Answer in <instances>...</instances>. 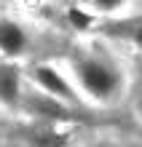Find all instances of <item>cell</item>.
Masks as SVG:
<instances>
[{"label": "cell", "mask_w": 142, "mask_h": 147, "mask_svg": "<svg viewBox=\"0 0 142 147\" xmlns=\"http://www.w3.org/2000/svg\"><path fill=\"white\" fill-rule=\"evenodd\" d=\"M75 75L83 88L99 102L115 99V94L121 88V72L115 70V64H110L107 59H99V56L75 59Z\"/></svg>", "instance_id": "obj_1"}, {"label": "cell", "mask_w": 142, "mask_h": 147, "mask_svg": "<svg viewBox=\"0 0 142 147\" xmlns=\"http://www.w3.org/2000/svg\"><path fill=\"white\" fill-rule=\"evenodd\" d=\"M32 80L40 86V88H46L51 96H56V99H65V102H75V91H73V86H70L65 78H62L54 67H46V64H38L32 70Z\"/></svg>", "instance_id": "obj_2"}, {"label": "cell", "mask_w": 142, "mask_h": 147, "mask_svg": "<svg viewBox=\"0 0 142 147\" xmlns=\"http://www.w3.org/2000/svg\"><path fill=\"white\" fill-rule=\"evenodd\" d=\"M24 46H27V38H24L22 24L11 19H0V51L5 56H19Z\"/></svg>", "instance_id": "obj_3"}, {"label": "cell", "mask_w": 142, "mask_h": 147, "mask_svg": "<svg viewBox=\"0 0 142 147\" xmlns=\"http://www.w3.org/2000/svg\"><path fill=\"white\" fill-rule=\"evenodd\" d=\"M0 102L8 107L19 105V70L14 64H0Z\"/></svg>", "instance_id": "obj_4"}, {"label": "cell", "mask_w": 142, "mask_h": 147, "mask_svg": "<svg viewBox=\"0 0 142 147\" xmlns=\"http://www.w3.org/2000/svg\"><path fill=\"white\" fill-rule=\"evenodd\" d=\"M56 99V96H54ZM54 99H38V96H30L27 99V110L35 112V115H48V118H70V112Z\"/></svg>", "instance_id": "obj_5"}, {"label": "cell", "mask_w": 142, "mask_h": 147, "mask_svg": "<svg viewBox=\"0 0 142 147\" xmlns=\"http://www.w3.org/2000/svg\"><path fill=\"white\" fill-rule=\"evenodd\" d=\"M123 27L129 30L126 35H129L131 40H134L137 46H142V19H139V22H129V24H123Z\"/></svg>", "instance_id": "obj_6"}, {"label": "cell", "mask_w": 142, "mask_h": 147, "mask_svg": "<svg viewBox=\"0 0 142 147\" xmlns=\"http://www.w3.org/2000/svg\"><path fill=\"white\" fill-rule=\"evenodd\" d=\"M91 3L96 5V8H105V11H113V8H118L123 0H91Z\"/></svg>", "instance_id": "obj_7"}, {"label": "cell", "mask_w": 142, "mask_h": 147, "mask_svg": "<svg viewBox=\"0 0 142 147\" xmlns=\"http://www.w3.org/2000/svg\"><path fill=\"white\" fill-rule=\"evenodd\" d=\"M73 22H75V24H81V27H83V24H88V16H83V13L73 11Z\"/></svg>", "instance_id": "obj_8"}]
</instances>
